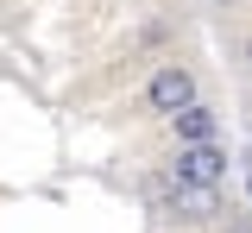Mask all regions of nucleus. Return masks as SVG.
Returning <instances> with one entry per match:
<instances>
[{
    "label": "nucleus",
    "mask_w": 252,
    "mask_h": 233,
    "mask_svg": "<svg viewBox=\"0 0 252 233\" xmlns=\"http://www.w3.org/2000/svg\"><path fill=\"white\" fill-rule=\"evenodd\" d=\"M170 176H177V183H202V189H220V183H227V151H220V139H202V145H177V158H170Z\"/></svg>",
    "instance_id": "obj_1"
},
{
    "label": "nucleus",
    "mask_w": 252,
    "mask_h": 233,
    "mask_svg": "<svg viewBox=\"0 0 252 233\" xmlns=\"http://www.w3.org/2000/svg\"><path fill=\"white\" fill-rule=\"evenodd\" d=\"M183 101H195V69L170 57V63H158L152 82H145V114H177Z\"/></svg>",
    "instance_id": "obj_2"
},
{
    "label": "nucleus",
    "mask_w": 252,
    "mask_h": 233,
    "mask_svg": "<svg viewBox=\"0 0 252 233\" xmlns=\"http://www.w3.org/2000/svg\"><path fill=\"white\" fill-rule=\"evenodd\" d=\"M170 120V133H177V145H202V139H220V114L208 107V101L195 95V101H183L177 114H164Z\"/></svg>",
    "instance_id": "obj_3"
},
{
    "label": "nucleus",
    "mask_w": 252,
    "mask_h": 233,
    "mask_svg": "<svg viewBox=\"0 0 252 233\" xmlns=\"http://www.w3.org/2000/svg\"><path fill=\"white\" fill-rule=\"evenodd\" d=\"M170 214H177V221H215L220 196L202 189V183H177V176H170Z\"/></svg>",
    "instance_id": "obj_4"
},
{
    "label": "nucleus",
    "mask_w": 252,
    "mask_h": 233,
    "mask_svg": "<svg viewBox=\"0 0 252 233\" xmlns=\"http://www.w3.org/2000/svg\"><path fill=\"white\" fill-rule=\"evenodd\" d=\"M240 63H246V69H252V32H246V38H240Z\"/></svg>",
    "instance_id": "obj_5"
},
{
    "label": "nucleus",
    "mask_w": 252,
    "mask_h": 233,
    "mask_svg": "<svg viewBox=\"0 0 252 233\" xmlns=\"http://www.w3.org/2000/svg\"><path fill=\"white\" fill-rule=\"evenodd\" d=\"M215 6H233V0H215Z\"/></svg>",
    "instance_id": "obj_6"
}]
</instances>
